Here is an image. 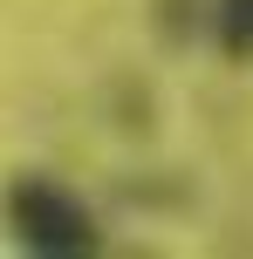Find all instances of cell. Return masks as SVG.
<instances>
[{
    "mask_svg": "<svg viewBox=\"0 0 253 259\" xmlns=\"http://www.w3.org/2000/svg\"><path fill=\"white\" fill-rule=\"evenodd\" d=\"M7 225H14V239H21L27 252H41V259H82V252L103 246L96 211L82 205L76 191H62L55 178H14Z\"/></svg>",
    "mask_w": 253,
    "mask_h": 259,
    "instance_id": "cell-1",
    "label": "cell"
},
{
    "mask_svg": "<svg viewBox=\"0 0 253 259\" xmlns=\"http://www.w3.org/2000/svg\"><path fill=\"white\" fill-rule=\"evenodd\" d=\"M212 41L233 68H253V0H212Z\"/></svg>",
    "mask_w": 253,
    "mask_h": 259,
    "instance_id": "cell-2",
    "label": "cell"
}]
</instances>
